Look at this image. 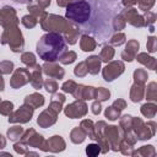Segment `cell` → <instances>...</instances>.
Instances as JSON below:
<instances>
[{"label": "cell", "mask_w": 157, "mask_h": 157, "mask_svg": "<svg viewBox=\"0 0 157 157\" xmlns=\"http://www.w3.org/2000/svg\"><path fill=\"white\" fill-rule=\"evenodd\" d=\"M90 15L80 32L92 36L99 42L107 40L114 32V20L121 10L118 0H87Z\"/></svg>", "instance_id": "6da1fadb"}, {"label": "cell", "mask_w": 157, "mask_h": 157, "mask_svg": "<svg viewBox=\"0 0 157 157\" xmlns=\"http://www.w3.org/2000/svg\"><path fill=\"white\" fill-rule=\"evenodd\" d=\"M66 52L64 37L55 32H49L40 37L37 43V54L44 61H55Z\"/></svg>", "instance_id": "7a4b0ae2"}, {"label": "cell", "mask_w": 157, "mask_h": 157, "mask_svg": "<svg viewBox=\"0 0 157 157\" xmlns=\"http://www.w3.org/2000/svg\"><path fill=\"white\" fill-rule=\"evenodd\" d=\"M90 15V4L87 0H77L70 2L66 9V17L78 27L86 23Z\"/></svg>", "instance_id": "3957f363"}, {"label": "cell", "mask_w": 157, "mask_h": 157, "mask_svg": "<svg viewBox=\"0 0 157 157\" xmlns=\"http://www.w3.org/2000/svg\"><path fill=\"white\" fill-rule=\"evenodd\" d=\"M15 2H17V4H29V2H32L33 0H13Z\"/></svg>", "instance_id": "277c9868"}]
</instances>
